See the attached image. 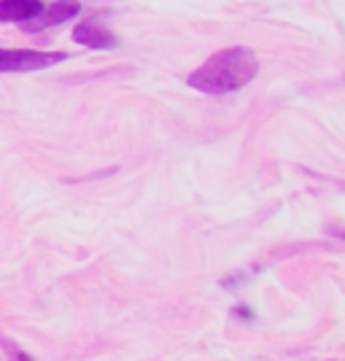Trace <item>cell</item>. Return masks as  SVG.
Segmentation results:
<instances>
[{"label": "cell", "mask_w": 345, "mask_h": 361, "mask_svg": "<svg viewBox=\"0 0 345 361\" xmlns=\"http://www.w3.org/2000/svg\"><path fill=\"white\" fill-rule=\"evenodd\" d=\"M259 73V60L248 46H229L216 51L186 78L192 90L202 94H229L251 84Z\"/></svg>", "instance_id": "cell-1"}, {"label": "cell", "mask_w": 345, "mask_h": 361, "mask_svg": "<svg viewBox=\"0 0 345 361\" xmlns=\"http://www.w3.org/2000/svg\"><path fill=\"white\" fill-rule=\"evenodd\" d=\"M65 51H32V49H0V73H32L60 65Z\"/></svg>", "instance_id": "cell-2"}, {"label": "cell", "mask_w": 345, "mask_h": 361, "mask_svg": "<svg viewBox=\"0 0 345 361\" xmlns=\"http://www.w3.org/2000/svg\"><path fill=\"white\" fill-rule=\"evenodd\" d=\"M78 11H81V3L78 0H54L52 6L41 8V14H35L32 19L22 22V30L38 32V30H46V27H54V25H62V22L78 16Z\"/></svg>", "instance_id": "cell-3"}, {"label": "cell", "mask_w": 345, "mask_h": 361, "mask_svg": "<svg viewBox=\"0 0 345 361\" xmlns=\"http://www.w3.org/2000/svg\"><path fill=\"white\" fill-rule=\"evenodd\" d=\"M73 41L78 46H87V49H114V46L119 44V38L108 30V27L97 25V22H81V25H75Z\"/></svg>", "instance_id": "cell-4"}, {"label": "cell", "mask_w": 345, "mask_h": 361, "mask_svg": "<svg viewBox=\"0 0 345 361\" xmlns=\"http://www.w3.org/2000/svg\"><path fill=\"white\" fill-rule=\"evenodd\" d=\"M44 0H0V22H28L35 14H41Z\"/></svg>", "instance_id": "cell-5"}, {"label": "cell", "mask_w": 345, "mask_h": 361, "mask_svg": "<svg viewBox=\"0 0 345 361\" xmlns=\"http://www.w3.org/2000/svg\"><path fill=\"white\" fill-rule=\"evenodd\" d=\"M11 361H32L28 353H22V350H11Z\"/></svg>", "instance_id": "cell-6"}]
</instances>
